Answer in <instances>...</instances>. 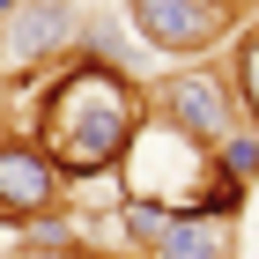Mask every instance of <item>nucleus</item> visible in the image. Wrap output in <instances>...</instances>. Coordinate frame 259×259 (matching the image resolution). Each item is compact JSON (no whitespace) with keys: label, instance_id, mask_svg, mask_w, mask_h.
<instances>
[{"label":"nucleus","instance_id":"14","mask_svg":"<svg viewBox=\"0 0 259 259\" xmlns=\"http://www.w3.org/2000/svg\"><path fill=\"white\" fill-rule=\"evenodd\" d=\"M0 259H8V237H0Z\"/></svg>","mask_w":259,"mask_h":259},{"label":"nucleus","instance_id":"10","mask_svg":"<svg viewBox=\"0 0 259 259\" xmlns=\"http://www.w3.org/2000/svg\"><path fill=\"white\" fill-rule=\"evenodd\" d=\"M111 215H119L126 244H134V252H148V244L163 237V222H170V207H156V200H111Z\"/></svg>","mask_w":259,"mask_h":259},{"label":"nucleus","instance_id":"5","mask_svg":"<svg viewBox=\"0 0 259 259\" xmlns=\"http://www.w3.org/2000/svg\"><path fill=\"white\" fill-rule=\"evenodd\" d=\"M126 22H134V37L156 60H200L230 30V15L215 0H126Z\"/></svg>","mask_w":259,"mask_h":259},{"label":"nucleus","instance_id":"7","mask_svg":"<svg viewBox=\"0 0 259 259\" xmlns=\"http://www.w3.org/2000/svg\"><path fill=\"white\" fill-rule=\"evenodd\" d=\"M81 60H104V67H119V74H148V60H156V52H148V45L134 37V22L126 15H104V8H89V15H81V45H74Z\"/></svg>","mask_w":259,"mask_h":259},{"label":"nucleus","instance_id":"13","mask_svg":"<svg viewBox=\"0 0 259 259\" xmlns=\"http://www.w3.org/2000/svg\"><path fill=\"white\" fill-rule=\"evenodd\" d=\"M8 8H15V0H0V15H8Z\"/></svg>","mask_w":259,"mask_h":259},{"label":"nucleus","instance_id":"6","mask_svg":"<svg viewBox=\"0 0 259 259\" xmlns=\"http://www.w3.org/2000/svg\"><path fill=\"white\" fill-rule=\"evenodd\" d=\"M141 259H237V215H222V207H178Z\"/></svg>","mask_w":259,"mask_h":259},{"label":"nucleus","instance_id":"4","mask_svg":"<svg viewBox=\"0 0 259 259\" xmlns=\"http://www.w3.org/2000/svg\"><path fill=\"white\" fill-rule=\"evenodd\" d=\"M67 170L30 134H0V230H30L37 215H67Z\"/></svg>","mask_w":259,"mask_h":259},{"label":"nucleus","instance_id":"3","mask_svg":"<svg viewBox=\"0 0 259 259\" xmlns=\"http://www.w3.org/2000/svg\"><path fill=\"white\" fill-rule=\"evenodd\" d=\"M148 119L178 126V134L200 141V148H215L222 134L244 126V111H237V89H230L222 67H178V74L148 81Z\"/></svg>","mask_w":259,"mask_h":259},{"label":"nucleus","instance_id":"8","mask_svg":"<svg viewBox=\"0 0 259 259\" xmlns=\"http://www.w3.org/2000/svg\"><path fill=\"white\" fill-rule=\"evenodd\" d=\"M230 89H237L244 126H259V22L237 37V52H230Z\"/></svg>","mask_w":259,"mask_h":259},{"label":"nucleus","instance_id":"9","mask_svg":"<svg viewBox=\"0 0 259 259\" xmlns=\"http://www.w3.org/2000/svg\"><path fill=\"white\" fill-rule=\"evenodd\" d=\"M215 170H222V178H237V185L259 178V126H237V134L215 141Z\"/></svg>","mask_w":259,"mask_h":259},{"label":"nucleus","instance_id":"11","mask_svg":"<svg viewBox=\"0 0 259 259\" xmlns=\"http://www.w3.org/2000/svg\"><path fill=\"white\" fill-rule=\"evenodd\" d=\"M8 259H97V252H89V244H30V237H22V252H8Z\"/></svg>","mask_w":259,"mask_h":259},{"label":"nucleus","instance_id":"12","mask_svg":"<svg viewBox=\"0 0 259 259\" xmlns=\"http://www.w3.org/2000/svg\"><path fill=\"white\" fill-rule=\"evenodd\" d=\"M215 8H222V15H252L259 0H215Z\"/></svg>","mask_w":259,"mask_h":259},{"label":"nucleus","instance_id":"1","mask_svg":"<svg viewBox=\"0 0 259 259\" xmlns=\"http://www.w3.org/2000/svg\"><path fill=\"white\" fill-rule=\"evenodd\" d=\"M15 104L30 119L22 134L37 141L67 178H119L126 141L148 119V89L134 74H119V67H104V60H81V52L60 60L52 74H37Z\"/></svg>","mask_w":259,"mask_h":259},{"label":"nucleus","instance_id":"2","mask_svg":"<svg viewBox=\"0 0 259 259\" xmlns=\"http://www.w3.org/2000/svg\"><path fill=\"white\" fill-rule=\"evenodd\" d=\"M81 0H15L8 15H0V81H37L52 74L60 60H74L81 45Z\"/></svg>","mask_w":259,"mask_h":259}]
</instances>
